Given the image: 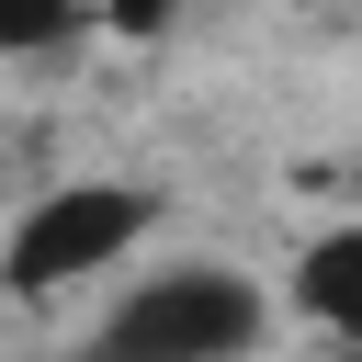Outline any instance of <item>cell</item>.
<instances>
[{
  "label": "cell",
  "mask_w": 362,
  "mask_h": 362,
  "mask_svg": "<svg viewBox=\"0 0 362 362\" xmlns=\"http://www.w3.org/2000/svg\"><path fill=\"white\" fill-rule=\"evenodd\" d=\"M147 238H158V192H147V181H45V192L0 226V294L57 305V294L124 272Z\"/></svg>",
  "instance_id": "cell-1"
},
{
  "label": "cell",
  "mask_w": 362,
  "mask_h": 362,
  "mask_svg": "<svg viewBox=\"0 0 362 362\" xmlns=\"http://www.w3.org/2000/svg\"><path fill=\"white\" fill-rule=\"evenodd\" d=\"M260 328H272V294H260L249 272L181 260V272H147V283L102 317L90 362H249Z\"/></svg>",
  "instance_id": "cell-2"
},
{
  "label": "cell",
  "mask_w": 362,
  "mask_h": 362,
  "mask_svg": "<svg viewBox=\"0 0 362 362\" xmlns=\"http://www.w3.org/2000/svg\"><path fill=\"white\" fill-rule=\"evenodd\" d=\"M283 305H294L305 328H328L339 351H362V215L294 249V272H283Z\"/></svg>",
  "instance_id": "cell-3"
},
{
  "label": "cell",
  "mask_w": 362,
  "mask_h": 362,
  "mask_svg": "<svg viewBox=\"0 0 362 362\" xmlns=\"http://www.w3.org/2000/svg\"><path fill=\"white\" fill-rule=\"evenodd\" d=\"M102 23L90 11H34V0H0V57H57V45H90Z\"/></svg>",
  "instance_id": "cell-4"
}]
</instances>
